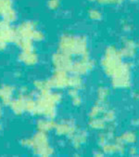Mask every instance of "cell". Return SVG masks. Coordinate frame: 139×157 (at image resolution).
Instances as JSON below:
<instances>
[{"mask_svg":"<svg viewBox=\"0 0 139 157\" xmlns=\"http://www.w3.org/2000/svg\"><path fill=\"white\" fill-rule=\"evenodd\" d=\"M1 128H2V127H1V124H0V131H1Z\"/></svg>","mask_w":139,"mask_h":157,"instance_id":"38","label":"cell"},{"mask_svg":"<svg viewBox=\"0 0 139 157\" xmlns=\"http://www.w3.org/2000/svg\"><path fill=\"white\" fill-rule=\"evenodd\" d=\"M110 89L106 86H100L97 90V101H106L109 95H110Z\"/></svg>","mask_w":139,"mask_h":157,"instance_id":"25","label":"cell"},{"mask_svg":"<svg viewBox=\"0 0 139 157\" xmlns=\"http://www.w3.org/2000/svg\"><path fill=\"white\" fill-rule=\"evenodd\" d=\"M131 66L128 63L122 64L111 77L112 86L116 88H129L131 86Z\"/></svg>","mask_w":139,"mask_h":157,"instance_id":"5","label":"cell"},{"mask_svg":"<svg viewBox=\"0 0 139 157\" xmlns=\"http://www.w3.org/2000/svg\"><path fill=\"white\" fill-rule=\"evenodd\" d=\"M36 25L34 22L32 21H24L21 24L18 26L16 29L17 32V37L20 38H27V39H32L33 37V35L36 31ZM33 41V40H32Z\"/></svg>","mask_w":139,"mask_h":157,"instance_id":"10","label":"cell"},{"mask_svg":"<svg viewBox=\"0 0 139 157\" xmlns=\"http://www.w3.org/2000/svg\"><path fill=\"white\" fill-rule=\"evenodd\" d=\"M94 68V62L89 59L88 56L81 57V59L76 60L73 63L71 72L73 75H85L90 73Z\"/></svg>","mask_w":139,"mask_h":157,"instance_id":"7","label":"cell"},{"mask_svg":"<svg viewBox=\"0 0 139 157\" xmlns=\"http://www.w3.org/2000/svg\"><path fill=\"white\" fill-rule=\"evenodd\" d=\"M9 108L11 109L12 113H14L17 115H21L25 112V107H24V100L22 95L18 97L17 99H13L11 102L9 103Z\"/></svg>","mask_w":139,"mask_h":157,"instance_id":"15","label":"cell"},{"mask_svg":"<svg viewBox=\"0 0 139 157\" xmlns=\"http://www.w3.org/2000/svg\"><path fill=\"white\" fill-rule=\"evenodd\" d=\"M136 124H139V118H138V119L136 120Z\"/></svg>","mask_w":139,"mask_h":157,"instance_id":"37","label":"cell"},{"mask_svg":"<svg viewBox=\"0 0 139 157\" xmlns=\"http://www.w3.org/2000/svg\"><path fill=\"white\" fill-rule=\"evenodd\" d=\"M55 130L58 136H66L71 138L76 131V125L73 120H62L59 123L56 124Z\"/></svg>","mask_w":139,"mask_h":157,"instance_id":"8","label":"cell"},{"mask_svg":"<svg viewBox=\"0 0 139 157\" xmlns=\"http://www.w3.org/2000/svg\"><path fill=\"white\" fill-rule=\"evenodd\" d=\"M102 118L105 120L107 123L111 124L114 121V119H115V113H114V111H112L111 109H108L105 113H103Z\"/></svg>","mask_w":139,"mask_h":157,"instance_id":"28","label":"cell"},{"mask_svg":"<svg viewBox=\"0 0 139 157\" xmlns=\"http://www.w3.org/2000/svg\"><path fill=\"white\" fill-rule=\"evenodd\" d=\"M72 140V144L73 147H75L76 149L80 148L83 144H85L87 140V135L85 133V131H76L71 138Z\"/></svg>","mask_w":139,"mask_h":157,"instance_id":"18","label":"cell"},{"mask_svg":"<svg viewBox=\"0 0 139 157\" xmlns=\"http://www.w3.org/2000/svg\"><path fill=\"white\" fill-rule=\"evenodd\" d=\"M122 64V56L115 47L107 48L105 53L101 58L102 69L108 76L112 77Z\"/></svg>","mask_w":139,"mask_h":157,"instance_id":"3","label":"cell"},{"mask_svg":"<svg viewBox=\"0 0 139 157\" xmlns=\"http://www.w3.org/2000/svg\"><path fill=\"white\" fill-rule=\"evenodd\" d=\"M134 149H135V148H131V149H130V153H131V154H135V153H136V151H135Z\"/></svg>","mask_w":139,"mask_h":157,"instance_id":"35","label":"cell"},{"mask_svg":"<svg viewBox=\"0 0 139 157\" xmlns=\"http://www.w3.org/2000/svg\"><path fill=\"white\" fill-rule=\"evenodd\" d=\"M21 95L24 100L25 112L31 114H36V101L33 99L32 95H29L27 93H23Z\"/></svg>","mask_w":139,"mask_h":157,"instance_id":"16","label":"cell"},{"mask_svg":"<svg viewBox=\"0 0 139 157\" xmlns=\"http://www.w3.org/2000/svg\"><path fill=\"white\" fill-rule=\"evenodd\" d=\"M59 51L68 55L85 57L88 56L87 40L84 36H75L73 35H63L58 41Z\"/></svg>","mask_w":139,"mask_h":157,"instance_id":"1","label":"cell"},{"mask_svg":"<svg viewBox=\"0 0 139 157\" xmlns=\"http://www.w3.org/2000/svg\"><path fill=\"white\" fill-rule=\"evenodd\" d=\"M96 1L99 4H106V5H120L124 2V0H91Z\"/></svg>","mask_w":139,"mask_h":157,"instance_id":"29","label":"cell"},{"mask_svg":"<svg viewBox=\"0 0 139 157\" xmlns=\"http://www.w3.org/2000/svg\"><path fill=\"white\" fill-rule=\"evenodd\" d=\"M15 43H16V45H17V46L21 49V51L34 50V48H33L32 40V39L17 37V39H16Z\"/></svg>","mask_w":139,"mask_h":157,"instance_id":"21","label":"cell"},{"mask_svg":"<svg viewBox=\"0 0 139 157\" xmlns=\"http://www.w3.org/2000/svg\"><path fill=\"white\" fill-rule=\"evenodd\" d=\"M69 96L71 97L72 103L74 106H80L82 104V98L79 93V89L76 88H71L69 91Z\"/></svg>","mask_w":139,"mask_h":157,"instance_id":"23","label":"cell"},{"mask_svg":"<svg viewBox=\"0 0 139 157\" xmlns=\"http://www.w3.org/2000/svg\"><path fill=\"white\" fill-rule=\"evenodd\" d=\"M131 1H133L134 2V1H138V0H131Z\"/></svg>","mask_w":139,"mask_h":157,"instance_id":"39","label":"cell"},{"mask_svg":"<svg viewBox=\"0 0 139 157\" xmlns=\"http://www.w3.org/2000/svg\"><path fill=\"white\" fill-rule=\"evenodd\" d=\"M32 150L33 154L38 156H50L54 153V149L49 145L47 133L38 131L32 138Z\"/></svg>","mask_w":139,"mask_h":157,"instance_id":"4","label":"cell"},{"mask_svg":"<svg viewBox=\"0 0 139 157\" xmlns=\"http://www.w3.org/2000/svg\"><path fill=\"white\" fill-rule=\"evenodd\" d=\"M89 127L92 129L96 130H102V129H106L107 128V122L100 117H95V118H90L89 120Z\"/></svg>","mask_w":139,"mask_h":157,"instance_id":"20","label":"cell"},{"mask_svg":"<svg viewBox=\"0 0 139 157\" xmlns=\"http://www.w3.org/2000/svg\"><path fill=\"white\" fill-rule=\"evenodd\" d=\"M15 88L9 85H3L0 86V101L5 105H9L13 100Z\"/></svg>","mask_w":139,"mask_h":157,"instance_id":"12","label":"cell"},{"mask_svg":"<svg viewBox=\"0 0 139 157\" xmlns=\"http://www.w3.org/2000/svg\"><path fill=\"white\" fill-rule=\"evenodd\" d=\"M61 101V95L58 92L39 94L36 100V115L54 119L57 115V106Z\"/></svg>","mask_w":139,"mask_h":157,"instance_id":"2","label":"cell"},{"mask_svg":"<svg viewBox=\"0 0 139 157\" xmlns=\"http://www.w3.org/2000/svg\"><path fill=\"white\" fill-rule=\"evenodd\" d=\"M58 4H59V1L58 0H50L49 1V8L52 9V10H55L58 7Z\"/></svg>","mask_w":139,"mask_h":157,"instance_id":"33","label":"cell"},{"mask_svg":"<svg viewBox=\"0 0 139 157\" xmlns=\"http://www.w3.org/2000/svg\"><path fill=\"white\" fill-rule=\"evenodd\" d=\"M33 86L36 87V90L38 91L39 94H45L50 92L52 89L49 80H36L34 81Z\"/></svg>","mask_w":139,"mask_h":157,"instance_id":"19","label":"cell"},{"mask_svg":"<svg viewBox=\"0 0 139 157\" xmlns=\"http://www.w3.org/2000/svg\"><path fill=\"white\" fill-rule=\"evenodd\" d=\"M136 51V46L132 40H125L120 52L122 58H132L134 56Z\"/></svg>","mask_w":139,"mask_h":157,"instance_id":"14","label":"cell"},{"mask_svg":"<svg viewBox=\"0 0 139 157\" xmlns=\"http://www.w3.org/2000/svg\"><path fill=\"white\" fill-rule=\"evenodd\" d=\"M3 116V108L1 106V104H0V118H1Z\"/></svg>","mask_w":139,"mask_h":157,"instance_id":"36","label":"cell"},{"mask_svg":"<svg viewBox=\"0 0 139 157\" xmlns=\"http://www.w3.org/2000/svg\"><path fill=\"white\" fill-rule=\"evenodd\" d=\"M0 38L8 44L12 42L15 43L17 39V32L14 28L10 26V23L5 21L0 23Z\"/></svg>","mask_w":139,"mask_h":157,"instance_id":"11","label":"cell"},{"mask_svg":"<svg viewBox=\"0 0 139 157\" xmlns=\"http://www.w3.org/2000/svg\"><path fill=\"white\" fill-rule=\"evenodd\" d=\"M102 151H103V153H107V154H112L115 152H120L119 147L116 144V142L111 143L110 141L102 146Z\"/></svg>","mask_w":139,"mask_h":157,"instance_id":"24","label":"cell"},{"mask_svg":"<svg viewBox=\"0 0 139 157\" xmlns=\"http://www.w3.org/2000/svg\"><path fill=\"white\" fill-rule=\"evenodd\" d=\"M88 15H89L90 19L94 20V21H99V20H101V18H102L101 12H100L99 10H91L89 11Z\"/></svg>","mask_w":139,"mask_h":157,"instance_id":"31","label":"cell"},{"mask_svg":"<svg viewBox=\"0 0 139 157\" xmlns=\"http://www.w3.org/2000/svg\"><path fill=\"white\" fill-rule=\"evenodd\" d=\"M7 47H8V43H7V42H5L3 39L0 38V51L5 50V49L7 48Z\"/></svg>","mask_w":139,"mask_h":157,"instance_id":"34","label":"cell"},{"mask_svg":"<svg viewBox=\"0 0 139 157\" xmlns=\"http://www.w3.org/2000/svg\"><path fill=\"white\" fill-rule=\"evenodd\" d=\"M83 86V79L81 75H73L69 77V86L71 88H76L80 89Z\"/></svg>","mask_w":139,"mask_h":157,"instance_id":"22","label":"cell"},{"mask_svg":"<svg viewBox=\"0 0 139 157\" xmlns=\"http://www.w3.org/2000/svg\"><path fill=\"white\" fill-rule=\"evenodd\" d=\"M120 138L125 144H133L136 140V135L134 134V132H131V131L123 133Z\"/></svg>","mask_w":139,"mask_h":157,"instance_id":"26","label":"cell"},{"mask_svg":"<svg viewBox=\"0 0 139 157\" xmlns=\"http://www.w3.org/2000/svg\"><path fill=\"white\" fill-rule=\"evenodd\" d=\"M3 17H4V21L8 22V23H11L16 20V14L12 10H9L8 13H6Z\"/></svg>","mask_w":139,"mask_h":157,"instance_id":"30","label":"cell"},{"mask_svg":"<svg viewBox=\"0 0 139 157\" xmlns=\"http://www.w3.org/2000/svg\"><path fill=\"white\" fill-rule=\"evenodd\" d=\"M9 10H11L10 0H0V15L4 16Z\"/></svg>","mask_w":139,"mask_h":157,"instance_id":"27","label":"cell"},{"mask_svg":"<svg viewBox=\"0 0 139 157\" xmlns=\"http://www.w3.org/2000/svg\"><path fill=\"white\" fill-rule=\"evenodd\" d=\"M55 122L53 121V119H49V118H44V119H40L37 121L36 123V127L38 131H42L45 133H47L49 131H51L52 129H55Z\"/></svg>","mask_w":139,"mask_h":157,"instance_id":"17","label":"cell"},{"mask_svg":"<svg viewBox=\"0 0 139 157\" xmlns=\"http://www.w3.org/2000/svg\"><path fill=\"white\" fill-rule=\"evenodd\" d=\"M52 63L56 70L71 72L73 61L71 55H68L62 51H58L52 56Z\"/></svg>","mask_w":139,"mask_h":157,"instance_id":"6","label":"cell"},{"mask_svg":"<svg viewBox=\"0 0 139 157\" xmlns=\"http://www.w3.org/2000/svg\"><path fill=\"white\" fill-rule=\"evenodd\" d=\"M44 38H45V35L43 34V32H41V31H39V30H36V33H34V35H33L32 40L39 42V41L44 40Z\"/></svg>","mask_w":139,"mask_h":157,"instance_id":"32","label":"cell"},{"mask_svg":"<svg viewBox=\"0 0 139 157\" xmlns=\"http://www.w3.org/2000/svg\"><path fill=\"white\" fill-rule=\"evenodd\" d=\"M19 59L27 66H32L37 63L38 56L34 50L21 51L19 55Z\"/></svg>","mask_w":139,"mask_h":157,"instance_id":"13","label":"cell"},{"mask_svg":"<svg viewBox=\"0 0 139 157\" xmlns=\"http://www.w3.org/2000/svg\"><path fill=\"white\" fill-rule=\"evenodd\" d=\"M66 71L56 70L52 76L48 79L52 88L57 89H63L69 86V75Z\"/></svg>","mask_w":139,"mask_h":157,"instance_id":"9","label":"cell"}]
</instances>
